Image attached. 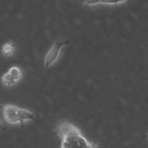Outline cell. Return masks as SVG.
Returning a JSON list of instances; mask_svg holds the SVG:
<instances>
[{
  "label": "cell",
  "mask_w": 148,
  "mask_h": 148,
  "mask_svg": "<svg viewBox=\"0 0 148 148\" xmlns=\"http://www.w3.org/2000/svg\"><path fill=\"white\" fill-rule=\"evenodd\" d=\"M15 51V45L13 42H6L2 47V53L5 56H10L14 54Z\"/></svg>",
  "instance_id": "cell-6"
},
{
  "label": "cell",
  "mask_w": 148,
  "mask_h": 148,
  "mask_svg": "<svg viewBox=\"0 0 148 148\" xmlns=\"http://www.w3.org/2000/svg\"><path fill=\"white\" fill-rule=\"evenodd\" d=\"M22 77V69L18 66H13L2 76V82L4 85L10 87L19 81Z\"/></svg>",
  "instance_id": "cell-3"
},
{
  "label": "cell",
  "mask_w": 148,
  "mask_h": 148,
  "mask_svg": "<svg viewBox=\"0 0 148 148\" xmlns=\"http://www.w3.org/2000/svg\"><path fill=\"white\" fill-rule=\"evenodd\" d=\"M2 129H4V125L3 124H2V121L0 120V130H2Z\"/></svg>",
  "instance_id": "cell-7"
},
{
  "label": "cell",
  "mask_w": 148,
  "mask_h": 148,
  "mask_svg": "<svg viewBox=\"0 0 148 148\" xmlns=\"http://www.w3.org/2000/svg\"><path fill=\"white\" fill-rule=\"evenodd\" d=\"M61 139L60 148H99L97 144L89 141L81 130L69 121H62L56 127Z\"/></svg>",
  "instance_id": "cell-1"
},
{
  "label": "cell",
  "mask_w": 148,
  "mask_h": 148,
  "mask_svg": "<svg viewBox=\"0 0 148 148\" xmlns=\"http://www.w3.org/2000/svg\"><path fill=\"white\" fill-rule=\"evenodd\" d=\"M127 0H82V2L87 5H94L96 4H106V5H117L126 2Z\"/></svg>",
  "instance_id": "cell-5"
},
{
  "label": "cell",
  "mask_w": 148,
  "mask_h": 148,
  "mask_svg": "<svg viewBox=\"0 0 148 148\" xmlns=\"http://www.w3.org/2000/svg\"><path fill=\"white\" fill-rule=\"evenodd\" d=\"M5 120L9 124L23 123L25 121H34L35 115L32 112L24 108H18L14 104H5L0 105Z\"/></svg>",
  "instance_id": "cell-2"
},
{
  "label": "cell",
  "mask_w": 148,
  "mask_h": 148,
  "mask_svg": "<svg viewBox=\"0 0 148 148\" xmlns=\"http://www.w3.org/2000/svg\"><path fill=\"white\" fill-rule=\"evenodd\" d=\"M68 42H69L68 41L56 42L53 45V46L49 50L47 53L46 54L45 58V67H51L53 64L55 63V62L57 60L58 57H59L61 49L62 48L64 45L68 44Z\"/></svg>",
  "instance_id": "cell-4"
}]
</instances>
